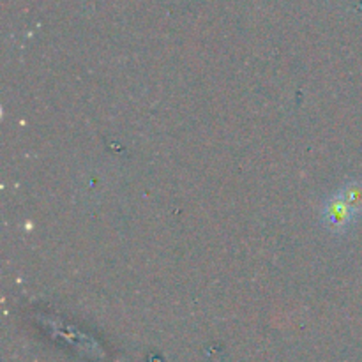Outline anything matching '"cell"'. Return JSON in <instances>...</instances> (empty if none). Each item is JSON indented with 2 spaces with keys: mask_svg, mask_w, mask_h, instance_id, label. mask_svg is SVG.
Instances as JSON below:
<instances>
[{
  "mask_svg": "<svg viewBox=\"0 0 362 362\" xmlns=\"http://www.w3.org/2000/svg\"><path fill=\"white\" fill-rule=\"evenodd\" d=\"M362 216V180H350L334 197L329 198L322 211V221L336 235L350 232Z\"/></svg>",
  "mask_w": 362,
  "mask_h": 362,
  "instance_id": "cell-1",
  "label": "cell"
}]
</instances>
